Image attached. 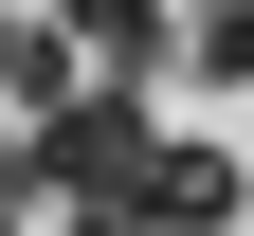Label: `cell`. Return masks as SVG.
<instances>
[{"instance_id":"obj_1","label":"cell","mask_w":254,"mask_h":236,"mask_svg":"<svg viewBox=\"0 0 254 236\" xmlns=\"http://www.w3.org/2000/svg\"><path fill=\"white\" fill-rule=\"evenodd\" d=\"M145 163H164L145 91H73V109H55L37 146H18V182H37L73 236H145Z\"/></svg>"},{"instance_id":"obj_2","label":"cell","mask_w":254,"mask_h":236,"mask_svg":"<svg viewBox=\"0 0 254 236\" xmlns=\"http://www.w3.org/2000/svg\"><path fill=\"white\" fill-rule=\"evenodd\" d=\"M55 37H73L91 91H145V73L182 55V18H164V0H55Z\"/></svg>"},{"instance_id":"obj_3","label":"cell","mask_w":254,"mask_h":236,"mask_svg":"<svg viewBox=\"0 0 254 236\" xmlns=\"http://www.w3.org/2000/svg\"><path fill=\"white\" fill-rule=\"evenodd\" d=\"M236 218H254V182L218 146H164V163H145V236H236Z\"/></svg>"},{"instance_id":"obj_4","label":"cell","mask_w":254,"mask_h":236,"mask_svg":"<svg viewBox=\"0 0 254 236\" xmlns=\"http://www.w3.org/2000/svg\"><path fill=\"white\" fill-rule=\"evenodd\" d=\"M73 37H55V18H0V109H18V127H55V109H73Z\"/></svg>"},{"instance_id":"obj_5","label":"cell","mask_w":254,"mask_h":236,"mask_svg":"<svg viewBox=\"0 0 254 236\" xmlns=\"http://www.w3.org/2000/svg\"><path fill=\"white\" fill-rule=\"evenodd\" d=\"M182 55H200L218 91H254V0H218V18H200V37H182Z\"/></svg>"},{"instance_id":"obj_6","label":"cell","mask_w":254,"mask_h":236,"mask_svg":"<svg viewBox=\"0 0 254 236\" xmlns=\"http://www.w3.org/2000/svg\"><path fill=\"white\" fill-rule=\"evenodd\" d=\"M0 236H37V182H18V146H0Z\"/></svg>"}]
</instances>
